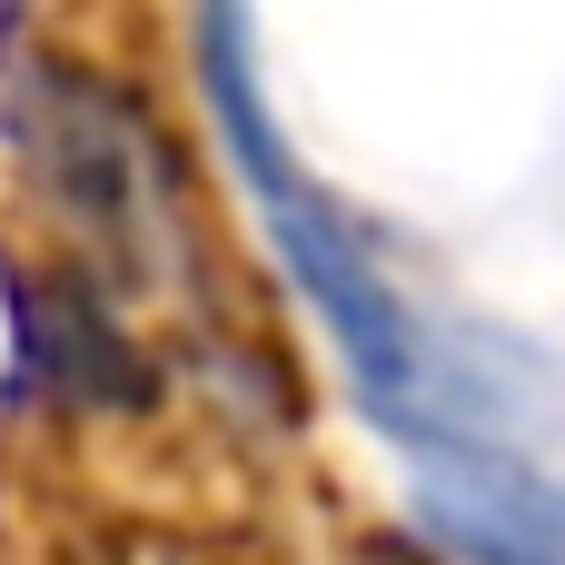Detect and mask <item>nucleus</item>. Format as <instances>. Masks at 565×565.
I'll list each match as a JSON object with an SVG mask.
<instances>
[{"label":"nucleus","instance_id":"1","mask_svg":"<svg viewBox=\"0 0 565 565\" xmlns=\"http://www.w3.org/2000/svg\"><path fill=\"white\" fill-rule=\"evenodd\" d=\"M209 99H218V129H228V149H238L248 199L268 209V238H278L288 278L308 288V308H318L328 338L348 348L367 407H377L387 427L427 437L437 457H457V447H467V387H457V358L427 338V318L397 298V278L367 258V238H358V228L288 169V149H278V129H268V109H258L248 40H238V10H228V0H209Z\"/></svg>","mask_w":565,"mask_h":565},{"label":"nucleus","instance_id":"2","mask_svg":"<svg viewBox=\"0 0 565 565\" xmlns=\"http://www.w3.org/2000/svg\"><path fill=\"white\" fill-rule=\"evenodd\" d=\"M427 516L457 536V556H477V565H565V497H546L516 467L447 457L427 477Z\"/></svg>","mask_w":565,"mask_h":565}]
</instances>
